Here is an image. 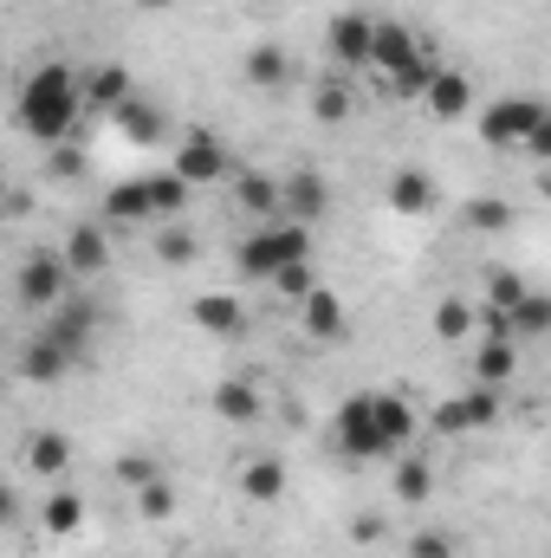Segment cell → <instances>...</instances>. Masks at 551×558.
<instances>
[{"mask_svg": "<svg viewBox=\"0 0 551 558\" xmlns=\"http://www.w3.org/2000/svg\"><path fill=\"white\" fill-rule=\"evenodd\" d=\"M78 111H85V98H78V72L72 65H39L33 78H26V92H20V131L39 143H65L78 131Z\"/></svg>", "mask_w": 551, "mask_h": 558, "instance_id": "obj_1", "label": "cell"}, {"mask_svg": "<svg viewBox=\"0 0 551 558\" xmlns=\"http://www.w3.org/2000/svg\"><path fill=\"white\" fill-rule=\"evenodd\" d=\"M292 260H311V228H298V221L247 234V241H241V254H234V267H241L247 279H273V274H285Z\"/></svg>", "mask_w": 551, "mask_h": 558, "instance_id": "obj_2", "label": "cell"}, {"mask_svg": "<svg viewBox=\"0 0 551 558\" xmlns=\"http://www.w3.org/2000/svg\"><path fill=\"white\" fill-rule=\"evenodd\" d=\"M539 124H546V105H539V98H500V105H487V111H480V137L493 143V149L526 143Z\"/></svg>", "mask_w": 551, "mask_h": 558, "instance_id": "obj_3", "label": "cell"}, {"mask_svg": "<svg viewBox=\"0 0 551 558\" xmlns=\"http://www.w3.org/2000/svg\"><path fill=\"white\" fill-rule=\"evenodd\" d=\"M331 435H338V448L351 454V461H383L390 448H383V435H377V416H370V397H344V410L331 422Z\"/></svg>", "mask_w": 551, "mask_h": 558, "instance_id": "obj_4", "label": "cell"}, {"mask_svg": "<svg viewBox=\"0 0 551 558\" xmlns=\"http://www.w3.org/2000/svg\"><path fill=\"white\" fill-rule=\"evenodd\" d=\"M65 260L59 254H26L20 260V274H13V292H20V305H33V312H46V305H59L65 299Z\"/></svg>", "mask_w": 551, "mask_h": 558, "instance_id": "obj_5", "label": "cell"}, {"mask_svg": "<svg viewBox=\"0 0 551 558\" xmlns=\"http://www.w3.org/2000/svg\"><path fill=\"white\" fill-rule=\"evenodd\" d=\"M175 175L188 182V189H201V182H221L228 175V149L221 137H208V131H188L182 149H175Z\"/></svg>", "mask_w": 551, "mask_h": 558, "instance_id": "obj_6", "label": "cell"}, {"mask_svg": "<svg viewBox=\"0 0 551 558\" xmlns=\"http://www.w3.org/2000/svg\"><path fill=\"white\" fill-rule=\"evenodd\" d=\"M298 325L318 338V344H338L344 331H351V312H344V299L338 292H325V286H311L305 299H298Z\"/></svg>", "mask_w": 551, "mask_h": 558, "instance_id": "obj_7", "label": "cell"}, {"mask_svg": "<svg viewBox=\"0 0 551 558\" xmlns=\"http://www.w3.org/2000/svg\"><path fill=\"white\" fill-rule=\"evenodd\" d=\"M279 208H285V221L311 228V221L325 215V175H318V169H292V175L279 182Z\"/></svg>", "mask_w": 551, "mask_h": 558, "instance_id": "obj_8", "label": "cell"}, {"mask_svg": "<svg viewBox=\"0 0 551 558\" xmlns=\"http://www.w3.org/2000/svg\"><path fill=\"white\" fill-rule=\"evenodd\" d=\"M188 318H195V331H208V338H241V331H247V305H241L234 292H201V299L188 305Z\"/></svg>", "mask_w": 551, "mask_h": 558, "instance_id": "obj_9", "label": "cell"}, {"mask_svg": "<svg viewBox=\"0 0 551 558\" xmlns=\"http://www.w3.org/2000/svg\"><path fill=\"white\" fill-rule=\"evenodd\" d=\"M415 52H421V46H415V33L403 26V20H377V26H370V65H377L383 78L403 72Z\"/></svg>", "mask_w": 551, "mask_h": 558, "instance_id": "obj_10", "label": "cell"}, {"mask_svg": "<svg viewBox=\"0 0 551 558\" xmlns=\"http://www.w3.org/2000/svg\"><path fill=\"white\" fill-rule=\"evenodd\" d=\"M370 13H338L331 20V59L344 65V72H357V65H370Z\"/></svg>", "mask_w": 551, "mask_h": 558, "instance_id": "obj_11", "label": "cell"}, {"mask_svg": "<svg viewBox=\"0 0 551 558\" xmlns=\"http://www.w3.org/2000/svg\"><path fill=\"white\" fill-rule=\"evenodd\" d=\"M421 98H428V111L448 118V124L474 111V85H467V72H448V65H434V78L421 85Z\"/></svg>", "mask_w": 551, "mask_h": 558, "instance_id": "obj_12", "label": "cell"}, {"mask_svg": "<svg viewBox=\"0 0 551 558\" xmlns=\"http://www.w3.org/2000/svg\"><path fill=\"white\" fill-rule=\"evenodd\" d=\"M91 325H98V312H91L85 299H65V305L52 312V325H46V338H52L59 351H72V357H85V344H91Z\"/></svg>", "mask_w": 551, "mask_h": 558, "instance_id": "obj_13", "label": "cell"}, {"mask_svg": "<svg viewBox=\"0 0 551 558\" xmlns=\"http://www.w3.org/2000/svg\"><path fill=\"white\" fill-rule=\"evenodd\" d=\"M370 416H377V435H383V448H390V461H396L415 441V410L403 397H370Z\"/></svg>", "mask_w": 551, "mask_h": 558, "instance_id": "obj_14", "label": "cell"}, {"mask_svg": "<svg viewBox=\"0 0 551 558\" xmlns=\"http://www.w3.org/2000/svg\"><path fill=\"white\" fill-rule=\"evenodd\" d=\"M72 364H78V357H72V351H59V344H52L46 331H39V338H33L26 351H20V377H26V384H59V377H65Z\"/></svg>", "mask_w": 551, "mask_h": 558, "instance_id": "obj_15", "label": "cell"}, {"mask_svg": "<svg viewBox=\"0 0 551 558\" xmlns=\"http://www.w3.org/2000/svg\"><path fill=\"white\" fill-rule=\"evenodd\" d=\"M78 98L98 105V111H118V105L131 98V72H124V65H91V72L78 78Z\"/></svg>", "mask_w": 551, "mask_h": 558, "instance_id": "obj_16", "label": "cell"}, {"mask_svg": "<svg viewBox=\"0 0 551 558\" xmlns=\"http://www.w3.org/2000/svg\"><path fill=\"white\" fill-rule=\"evenodd\" d=\"M65 274H105L111 267V241H105V228H72V241H65Z\"/></svg>", "mask_w": 551, "mask_h": 558, "instance_id": "obj_17", "label": "cell"}, {"mask_svg": "<svg viewBox=\"0 0 551 558\" xmlns=\"http://www.w3.org/2000/svg\"><path fill=\"white\" fill-rule=\"evenodd\" d=\"M390 208L396 215H428L434 208V175L428 169H396L390 175Z\"/></svg>", "mask_w": 551, "mask_h": 558, "instance_id": "obj_18", "label": "cell"}, {"mask_svg": "<svg viewBox=\"0 0 551 558\" xmlns=\"http://www.w3.org/2000/svg\"><path fill=\"white\" fill-rule=\"evenodd\" d=\"M215 416H221V422H234V428L260 422V390H254L247 377H228V384L215 390Z\"/></svg>", "mask_w": 551, "mask_h": 558, "instance_id": "obj_19", "label": "cell"}, {"mask_svg": "<svg viewBox=\"0 0 551 558\" xmlns=\"http://www.w3.org/2000/svg\"><path fill=\"white\" fill-rule=\"evenodd\" d=\"M105 215H111V221H124V228H143V221H156V208H149V189H143V175L118 182V189L105 195Z\"/></svg>", "mask_w": 551, "mask_h": 558, "instance_id": "obj_20", "label": "cell"}, {"mask_svg": "<svg viewBox=\"0 0 551 558\" xmlns=\"http://www.w3.org/2000/svg\"><path fill=\"white\" fill-rule=\"evenodd\" d=\"M111 118H118V131H124L131 143H156V137H162V111H156L149 98H137V92H131Z\"/></svg>", "mask_w": 551, "mask_h": 558, "instance_id": "obj_21", "label": "cell"}, {"mask_svg": "<svg viewBox=\"0 0 551 558\" xmlns=\"http://www.w3.org/2000/svg\"><path fill=\"white\" fill-rule=\"evenodd\" d=\"M546 331H551V299L546 292H526V299L506 312V338L519 344V338H546Z\"/></svg>", "mask_w": 551, "mask_h": 558, "instance_id": "obj_22", "label": "cell"}, {"mask_svg": "<svg viewBox=\"0 0 551 558\" xmlns=\"http://www.w3.org/2000/svg\"><path fill=\"white\" fill-rule=\"evenodd\" d=\"M143 189H149V208H156V221H175V215L188 208V182H182L175 169H156V175H143Z\"/></svg>", "mask_w": 551, "mask_h": 558, "instance_id": "obj_23", "label": "cell"}, {"mask_svg": "<svg viewBox=\"0 0 551 558\" xmlns=\"http://www.w3.org/2000/svg\"><path fill=\"white\" fill-rule=\"evenodd\" d=\"M241 72H247V85H260V92H273L292 78V59H285V46H254L247 59H241Z\"/></svg>", "mask_w": 551, "mask_h": 558, "instance_id": "obj_24", "label": "cell"}, {"mask_svg": "<svg viewBox=\"0 0 551 558\" xmlns=\"http://www.w3.org/2000/svg\"><path fill=\"white\" fill-rule=\"evenodd\" d=\"M234 195H241L247 215H273L279 208V175H267V169H241V175H234Z\"/></svg>", "mask_w": 551, "mask_h": 558, "instance_id": "obj_25", "label": "cell"}, {"mask_svg": "<svg viewBox=\"0 0 551 558\" xmlns=\"http://www.w3.org/2000/svg\"><path fill=\"white\" fill-rule=\"evenodd\" d=\"M311 111H318V124H344V118L357 111V98H351V78H344V72H331V78L311 92Z\"/></svg>", "mask_w": 551, "mask_h": 558, "instance_id": "obj_26", "label": "cell"}, {"mask_svg": "<svg viewBox=\"0 0 551 558\" xmlns=\"http://www.w3.org/2000/svg\"><path fill=\"white\" fill-rule=\"evenodd\" d=\"M65 461H72V441H65L59 428H39V435L26 441V468H33V474H65Z\"/></svg>", "mask_w": 551, "mask_h": 558, "instance_id": "obj_27", "label": "cell"}, {"mask_svg": "<svg viewBox=\"0 0 551 558\" xmlns=\"http://www.w3.org/2000/svg\"><path fill=\"white\" fill-rule=\"evenodd\" d=\"M241 494L260 500V507H273L279 494H285V468H279L273 454H267V461H247V468H241Z\"/></svg>", "mask_w": 551, "mask_h": 558, "instance_id": "obj_28", "label": "cell"}, {"mask_svg": "<svg viewBox=\"0 0 551 558\" xmlns=\"http://www.w3.org/2000/svg\"><path fill=\"white\" fill-rule=\"evenodd\" d=\"M513 364H519V357H513V338H487L480 357H474V384H493V390H500V384L513 377Z\"/></svg>", "mask_w": 551, "mask_h": 558, "instance_id": "obj_29", "label": "cell"}, {"mask_svg": "<svg viewBox=\"0 0 551 558\" xmlns=\"http://www.w3.org/2000/svg\"><path fill=\"white\" fill-rule=\"evenodd\" d=\"M513 221H519V208H513V202H500V195L467 202V228H474V234H500V228H513Z\"/></svg>", "mask_w": 551, "mask_h": 558, "instance_id": "obj_30", "label": "cell"}, {"mask_svg": "<svg viewBox=\"0 0 551 558\" xmlns=\"http://www.w3.org/2000/svg\"><path fill=\"white\" fill-rule=\"evenodd\" d=\"M78 526H85V500H78L72 487H59V494L46 500V533L65 539V533H78Z\"/></svg>", "mask_w": 551, "mask_h": 558, "instance_id": "obj_31", "label": "cell"}, {"mask_svg": "<svg viewBox=\"0 0 551 558\" xmlns=\"http://www.w3.org/2000/svg\"><path fill=\"white\" fill-rule=\"evenodd\" d=\"M434 494V474H428V461H415V454H403L396 461V500H409V507H421Z\"/></svg>", "mask_w": 551, "mask_h": 558, "instance_id": "obj_32", "label": "cell"}, {"mask_svg": "<svg viewBox=\"0 0 551 558\" xmlns=\"http://www.w3.org/2000/svg\"><path fill=\"white\" fill-rule=\"evenodd\" d=\"M467 331H474V305H467V299H441V305H434V338L454 344V338H467Z\"/></svg>", "mask_w": 551, "mask_h": 558, "instance_id": "obj_33", "label": "cell"}, {"mask_svg": "<svg viewBox=\"0 0 551 558\" xmlns=\"http://www.w3.org/2000/svg\"><path fill=\"white\" fill-rule=\"evenodd\" d=\"M156 254H162L169 267H195V260H201V241H195L188 228H162V234H156Z\"/></svg>", "mask_w": 551, "mask_h": 558, "instance_id": "obj_34", "label": "cell"}, {"mask_svg": "<svg viewBox=\"0 0 551 558\" xmlns=\"http://www.w3.org/2000/svg\"><path fill=\"white\" fill-rule=\"evenodd\" d=\"M526 292H532V286H526L519 274H506V267H493V274H487V305H493V312H513Z\"/></svg>", "mask_w": 551, "mask_h": 558, "instance_id": "obj_35", "label": "cell"}, {"mask_svg": "<svg viewBox=\"0 0 551 558\" xmlns=\"http://www.w3.org/2000/svg\"><path fill=\"white\" fill-rule=\"evenodd\" d=\"M428 78H434V59H428V52H415L409 65H403V72H390L383 85H390L396 98H421V85H428Z\"/></svg>", "mask_w": 551, "mask_h": 558, "instance_id": "obj_36", "label": "cell"}, {"mask_svg": "<svg viewBox=\"0 0 551 558\" xmlns=\"http://www.w3.org/2000/svg\"><path fill=\"white\" fill-rule=\"evenodd\" d=\"M137 513H143V520H169V513H175V487H169L162 474L137 487Z\"/></svg>", "mask_w": 551, "mask_h": 558, "instance_id": "obj_37", "label": "cell"}, {"mask_svg": "<svg viewBox=\"0 0 551 558\" xmlns=\"http://www.w3.org/2000/svg\"><path fill=\"white\" fill-rule=\"evenodd\" d=\"M409 558H461V539L448 526H421L409 539Z\"/></svg>", "mask_w": 551, "mask_h": 558, "instance_id": "obj_38", "label": "cell"}, {"mask_svg": "<svg viewBox=\"0 0 551 558\" xmlns=\"http://www.w3.org/2000/svg\"><path fill=\"white\" fill-rule=\"evenodd\" d=\"M318 286V274H311V260H292L285 274H273V292H285V299H305Z\"/></svg>", "mask_w": 551, "mask_h": 558, "instance_id": "obj_39", "label": "cell"}, {"mask_svg": "<svg viewBox=\"0 0 551 558\" xmlns=\"http://www.w3.org/2000/svg\"><path fill=\"white\" fill-rule=\"evenodd\" d=\"M467 416H474V428L500 422V390H493V384H474V390H467Z\"/></svg>", "mask_w": 551, "mask_h": 558, "instance_id": "obj_40", "label": "cell"}, {"mask_svg": "<svg viewBox=\"0 0 551 558\" xmlns=\"http://www.w3.org/2000/svg\"><path fill=\"white\" fill-rule=\"evenodd\" d=\"M474 416H467V397H448L441 410H434V435H467Z\"/></svg>", "mask_w": 551, "mask_h": 558, "instance_id": "obj_41", "label": "cell"}, {"mask_svg": "<svg viewBox=\"0 0 551 558\" xmlns=\"http://www.w3.org/2000/svg\"><path fill=\"white\" fill-rule=\"evenodd\" d=\"M156 474H162V468H156L149 454H118V481H124V487H143V481H156Z\"/></svg>", "mask_w": 551, "mask_h": 558, "instance_id": "obj_42", "label": "cell"}, {"mask_svg": "<svg viewBox=\"0 0 551 558\" xmlns=\"http://www.w3.org/2000/svg\"><path fill=\"white\" fill-rule=\"evenodd\" d=\"M78 162H85V156H78V143L72 137L52 143V175H78Z\"/></svg>", "mask_w": 551, "mask_h": 558, "instance_id": "obj_43", "label": "cell"}, {"mask_svg": "<svg viewBox=\"0 0 551 558\" xmlns=\"http://www.w3.org/2000/svg\"><path fill=\"white\" fill-rule=\"evenodd\" d=\"M351 539H357V546H377V539H383V513H364V520L351 526Z\"/></svg>", "mask_w": 551, "mask_h": 558, "instance_id": "obj_44", "label": "cell"}, {"mask_svg": "<svg viewBox=\"0 0 551 558\" xmlns=\"http://www.w3.org/2000/svg\"><path fill=\"white\" fill-rule=\"evenodd\" d=\"M526 149H532V156H551V118L532 131V137H526Z\"/></svg>", "mask_w": 551, "mask_h": 558, "instance_id": "obj_45", "label": "cell"}, {"mask_svg": "<svg viewBox=\"0 0 551 558\" xmlns=\"http://www.w3.org/2000/svg\"><path fill=\"white\" fill-rule=\"evenodd\" d=\"M13 513H20V500H13V487H7V481H0V526H7V520H13Z\"/></svg>", "mask_w": 551, "mask_h": 558, "instance_id": "obj_46", "label": "cell"}, {"mask_svg": "<svg viewBox=\"0 0 551 558\" xmlns=\"http://www.w3.org/2000/svg\"><path fill=\"white\" fill-rule=\"evenodd\" d=\"M137 7H149V13H162V7H182V0H137Z\"/></svg>", "mask_w": 551, "mask_h": 558, "instance_id": "obj_47", "label": "cell"}, {"mask_svg": "<svg viewBox=\"0 0 551 558\" xmlns=\"http://www.w3.org/2000/svg\"><path fill=\"white\" fill-rule=\"evenodd\" d=\"M0 202H7V169H0Z\"/></svg>", "mask_w": 551, "mask_h": 558, "instance_id": "obj_48", "label": "cell"}]
</instances>
